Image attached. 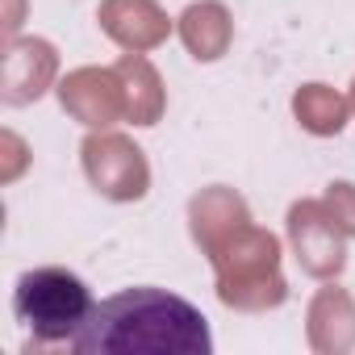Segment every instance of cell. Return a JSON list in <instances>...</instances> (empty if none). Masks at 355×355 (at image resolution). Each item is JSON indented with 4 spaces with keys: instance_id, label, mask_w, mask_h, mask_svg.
Instances as JSON below:
<instances>
[{
    "instance_id": "1",
    "label": "cell",
    "mask_w": 355,
    "mask_h": 355,
    "mask_svg": "<svg viewBox=\"0 0 355 355\" xmlns=\"http://www.w3.org/2000/svg\"><path fill=\"white\" fill-rule=\"evenodd\" d=\"M71 351L80 355H209L214 330L205 313L180 293L134 284L96 301Z\"/></svg>"
},
{
    "instance_id": "2",
    "label": "cell",
    "mask_w": 355,
    "mask_h": 355,
    "mask_svg": "<svg viewBox=\"0 0 355 355\" xmlns=\"http://www.w3.org/2000/svg\"><path fill=\"white\" fill-rule=\"evenodd\" d=\"M280 259H284L280 239L272 230L247 222L209 255L218 301L226 309H239V313L280 309L288 301V280L280 272Z\"/></svg>"
},
{
    "instance_id": "3",
    "label": "cell",
    "mask_w": 355,
    "mask_h": 355,
    "mask_svg": "<svg viewBox=\"0 0 355 355\" xmlns=\"http://www.w3.org/2000/svg\"><path fill=\"white\" fill-rule=\"evenodd\" d=\"M92 309H96L92 288L76 272L55 268V263L21 272L13 284V318L30 334V351L34 347H71L76 334L88 326Z\"/></svg>"
},
{
    "instance_id": "4",
    "label": "cell",
    "mask_w": 355,
    "mask_h": 355,
    "mask_svg": "<svg viewBox=\"0 0 355 355\" xmlns=\"http://www.w3.org/2000/svg\"><path fill=\"white\" fill-rule=\"evenodd\" d=\"M80 163L88 184L113 201V205H134L150 193V163L146 150L117 130H88V138L80 142Z\"/></svg>"
},
{
    "instance_id": "5",
    "label": "cell",
    "mask_w": 355,
    "mask_h": 355,
    "mask_svg": "<svg viewBox=\"0 0 355 355\" xmlns=\"http://www.w3.org/2000/svg\"><path fill=\"white\" fill-rule=\"evenodd\" d=\"M288 247L293 259L301 263L305 276L313 280H338L347 268V230L338 226V218L330 214L326 201H293L288 205Z\"/></svg>"
},
{
    "instance_id": "6",
    "label": "cell",
    "mask_w": 355,
    "mask_h": 355,
    "mask_svg": "<svg viewBox=\"0 0 355 355\" xmlns=\"http://www.w3.org/2000/svg\"><path fill=\"white\" fill-rule=\"evenodd\" d=\"M51 88H59V51L46 38H5L0 59V101L9 109L42 101Z\"/></svg>"
},
{
    "instance_id": "7",
    "label": "cell",
    "mask_w": 355,
    "mask_h": 355,
    "mask_svg": "<svg viewBox=\"0 0 355 355\" xmlns=\"http://www.w3.org/2000/svg\"><path fill=\"white\" fill-rule=\"evenodd\" d=\"M59 105L71 121L88 130H113L125 121V92L117 67H76L59 80Z\"/></svg>"
},
{
    "instance_id": "8",
    "label": "cell",
    "mask_w": 355,
    "mask_h": 355,
    "mask_svg": "<svg viewBox=\"0 0 355 355\" xmlns=\"http://www.w3.org/2000/svg\"><path fill=\"white\" fill-rule=\"evenodd\" d=\"M96 21L113 46L134 55H146L171 38V17L163 13L159 0H101Z\"/></svg>"
},
{
    "instance_id": "9",
    "label": "cell",
    "mask_w": 355,
    "mask_h": 355,
    "mask_svg": "<svg viewBox=\"0 0 355 355\" xmlns=\"http://www.w3.org/2000/svg\"><path fill=\"white\" fill-rule=\"evenodd\" d=\"M251 218V205L243 201V193L226 189V184H209L189 201V234L201 247V255L209 259L234 230H243Z\"/></svg>"
},
{
    "instance_id": "10",
    "label": "cell",
    "mask_w": 355,
    "mask_h": 355,
    "mask_svg": "<svg viewBox=\"0 0 355 355\" xmlns=\"http://www.w3.org/2000/svg\"><path fill=\"white\" fill-rule=\"evenodd\" d=\"M305 343L318 355H347L355 351V297L326 280V288L313 293L305 313Z\"/></svg>"
},
{
    "instance_id": "11",
    "label": "cell",
    "mask_w": 355,
    "mask_h": 355,
    "mask_svg": "<svg viewBox=\"0 0 355 355\" xmlns=\"http://www.w3.org/2000/svg\"><path fill=\"white\" fill-rule=\"evenodd\" d=\"M175 34L197 63H218L234 42V17L222 0H197L175 17Z\"/></svg>"
},
{
    "instance_id": "12",
    "label": "cell",
    "mask_w": 355,
    "mask_h": 355,
    "mask_svg": "<svg viewBox=\"0 0 355 355\" xmlns=\"http://www.w3.org/2000/svg\"><path fill=\"white\" fill-rule=\"evenodd\" d=\"M113 67H117L121 92H125V121L130 125H155L167 113V88H163V76L155 71V63L146 55L125 51Z\"/></svg>"
},
{
    "instance_id": "13",
    "label": "cell",
    "mask_w": 355,
    "mask_h": 355,
    "mask_svg": "<svg viewBox=\"0 0 355 355\" xmlns=\"http://www.w3.org/2000/svg\"><path fill=\"white\" fill-rule=\"evenodd\" d=\"M293 117L313 138H334L351 121V96L334 92L330 84H301L293 92Z\"/></svg>"
},
{
    "instance_id": "14",
    "label": "cell",
    "mask_w": 355,
    "mask_h": 355,
    "mask_svg": "<svg viewBox=\"0 0 355 355\" xmlns=\"http://www.w3.org/2000/svg\"><path fill=\"white\" fill-rule=\"evenodd\" d=\"M322 201L330 205V214L338 218V226L347 230V239H355V184L351 180H334V184H326Z\"/></svg>"
},
{
    "instance_id": "15",
    "label": "cell",
    "mask_w": 355,
    "mask_h": 355,
    "mask_svg": "<svg viewBox=\"0 0 355 355\" xmlns=\"http://www.w3.org/2000/svg\"><path fill=\"white\" fill-rule=\"evenodd\" d=\"M0 155H5V159H0V184H13L17 175L30 167V146L13 130H5V134H0Z\"/></svg>"
},
{
    "instance_id": "16",
    "label": "cell",
    "mask_w": 355,
    "mask_h": 355,
    "mask_svg": "<svg viewBox=\"0 0 355 355\" xmlns=\"http://www.w3.org/2000/svg\"><path fill=\"white\" fill-rule=\"evenodd\" d=\"M21 13H26V0H5V38H17Z\"/></svg>"
},
{
    "instance_id": "17",
    "label": "cell",
    "mask_w": 355,
    "mask_h": 355,
    "mask_svg": "<svg viewBox=\"0 0 355 355\" xmlns=\"http://www.w3.org/2000/svg\"><path fill=\"white\" fill-rule=\"evenodd\" d=\"M351 113H355V80H351Z\"/></svg>"
}]
</instances>
